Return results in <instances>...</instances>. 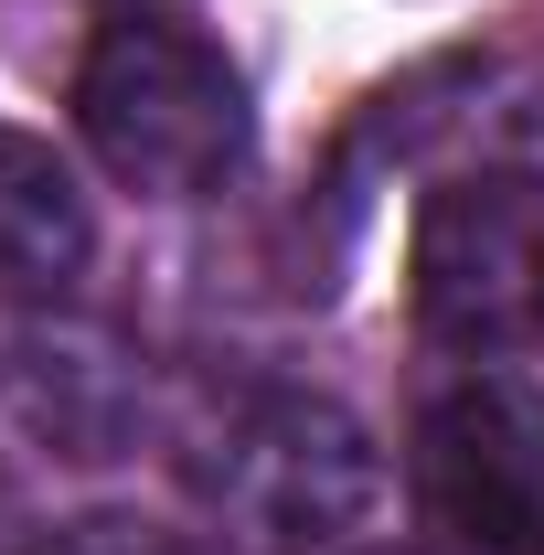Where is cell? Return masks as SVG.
Listing matches in <instances>:
<instances>
[{
	"instance_id": "6da1fadb",
	"label": "cell",
	"mask_w": 544,
	"mask_h": 555,
	"mask_svg": "<svg viewBox=\"0 0 544 555\" xmlns=\"http://www.w3.org/2000/svg\"><path fill=\"white\" fill-rule=\"evenodd\" d=\"M182 481L204 491L224 534L268 555H332L374 534L385 513V449L374 427L310 385H235L224 406L182 438Z\"/></svg>"
},
{
	"instance_id": "7a4b0ae2",
	"label": "cell",
	"mask_w": 544,
	"mask_h": 555,
	"mask_svg": "<svg viewBox=\"0 0 544 555\" xmlns=\"http://www.w3.org/2000/svg\"><path fill=\"white\" fill-rule=\"evenodd\" d=\"M75 129L107 160V182H129L150 204H193L213 182H235L257 107H246V75L224 65V43L160 11H129L75 65Z\"/></svg>"
},
{
	"instance_id": "3957f363",
	"label": "cell",
	"mask_w": 544,
	"mask_h": 555,
	"mask_svg": "<svg viewBox=\"0 0 544 555\" xmlns=\"http://www.w3.org/2000/svg\"><path fill=\"white\" fill-rule=\"evenodd\" d=\"M416 332L449 352H534L544 343V160H491L438 182L406 246Z\"/></svg>"
},
{
	"instance_id": "277c9868",
	"label": "cell",
	"mask_w": 544,
	"mask_h": 555,
	"mask_svg": "<svg viewBox=\"0 0 544 555\" xmlns=\"http://www.w3.org/2000/svg\"><path fill=\"white\" fill-rule=\"evenodd\" d=\"M416 491L470 555H544V396L459 374L416 406Z\"/></svg>"
},
{
	"instance_id": "5b68a950",
	"label": "cell",
	"mask_w": 544,
	"mask_h": 555,
	"mask_svg": "<svg viewBox=\"0 0 544 555\" xmlns=\"http://www.w3.org/2000/svg\"><path fill=\"white\" fill-rule=\"evenodd\" d=\"M96 268V214L33 129H0V299H65Z\"/></svg>"
},
{
	"instance_id": "8992f818",
	"label": "cell",
	"mask_w": 544,
	"mask_h": 555,
	"mask_svg": "<svg viewBox=\"0 0 544 555\" xmlns=\"http://www.w3.org/2000/svg\"><path fill=\"white\" fill-rule=\"evenodd\" d=\"M22 406H33V427L43 438H65L75 460H107L118 438H129V363L107 343H43V352H22Z\"/></svg>"
},
{
	"instance_id": "52a82bcc",
	"label": "cell",
	"mask_w": 544,
	"mask_h": 555,
	"mask_svg": "<svg viewBox=\"0 0 544 555\" xmlns=\"http://www.w3.org/2000/svg\"><path fill=\"white\" fill-rule=\"evenodd\" d=\"M43 555H224V545L160 524V513H75V524H54Z\"/></svg>"
},
{
	"instance_id": "ba28073f",
	"label": "cell",
	"mask_w": 544,
	"mask_h": 555,
	"mask_svg": "<svg viewBox=\"0 0 544 555\" xmlns=\"http://www.w3.org/2000/svg\"><path fill=\"white\" fill-rule=\"evenodd\" d=\"M118 11H150V0H118Z\"/></svg>"
}]
</instances>
